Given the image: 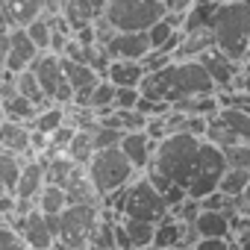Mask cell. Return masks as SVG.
Listing matches in <instances>:
<instances>
[{
	"mask_svg": "<svg viewBox=\"0 0 250 250\" xmlns=\"http://www.w3.org/2000/svg\"><path fill=\"white\" fill-rule=\"evenodd\" d=\"M145 74L147 71H145L142 59H112L106 68V80L115 88H139Z\"/></svg>",
	"mask_w": 250,
	"mask_h": 250,
	"instance_id": "4fadbf2b",
	"label": "cell"
},
{
	"mask_svg": "<svg viewBox=\"0 0 250 250\" xmlns=\"http://www.w3.org/2000/svg\"><path fill=\"white\" fill-rule=\"evenodd\" d=\"M88 130H91V139H94V150L118 147L121 139H124V130L109 127V124H103V121H94V127H88Z\"/></svg>",
	"mask_w": 250,
	"mask_h": 250,
	"instance_id": "836d02e7",
	"label": "cell"
},
{
	"mask_svg": "<svg viewBox=\"0 0 250 250\" xmlns=\"http://www.w3.org/2000/svg\"><path fill=\"white\" fill-rule=\"evenodd\" d=\"M74 136H77V127H71V124L65 121L59 130H53V133H50V150H47V153H65V150L71 147Z\"/></svg>",
	"mask_w": 250,
	"mask_h": 250,
	"instance_id": "e575fe53",
	"label": "cell"
},
{
	"mask_svg": "<svg viewBox=\"0 0 250 250\" xmlns=\"http://www.w3.org/2000/svg\"><path fill=\"white\" fill-rule=\"evenodd\" d=\"M65 124V106H59V103H53V106H47V109H42L39 112V118L33 121V130H39V133H44V136H50L53 130H59Z\"/></svg>",
	"mask_w": 250,
	"mask_h": 250,
	"instance_id": "d6a6232c",
	"label": "cell"
},
{
	"mask_svg": "<svg viewBox=\"0 0 250 250\" xmlns=\"http://www.w3.org/2000/svg\"><path fill=\"white\" fill-rule=\"evenodd\" d=\"M88 109H94V115H103V112H109V109H115V85L103 77L97 85H94V91H91V97H88V103H85Z\"/></svg>",
	"mask_w": 250,
	"mask_h": 250,
	"instance_id": "1f68e13d",
	"label": "cell"
},
{
	"mask_svg": "<svg viewBox=\"0 0 250 250\" xmlns=\"http://www.w3.org/2000/svg\"><path fill=\"white\" fill-rule=\"evenodd\" d=\"M227 194H221V191H212V194H206L203 200H200V209H212V212H224L227 209Z\"/></svg>",
	"mask_w": 250,
	"mask_h": 250,
	"instance_id": "ee69618b",
	"label": "cell"
},
{
	"mask_svg": "<svg viewBox=\"0 0 250 250\" xmlns=\"http://www.w3.org/2000/svg\"><path fill=\"white\" fill-rule=\"evenodd\" d=\"M241 3H244V6H247V9H250V0H241Z\"/></svg>",
	"mask_w": 250,
	"mask_h": 250,
	"instance_id": "681fc988",
	"label": "cell"
},
{
	"mask_svg": "<svg viewBox=\"0 0 250 250\" xmlns=\"http://www.w3.org/2000/svg\"><path fill=\"white\" fill-rule=\"evenodd\" d=\"M165 12V0H109L103 18L118 33H147Z\"/></svg>",
	"mask_w": 250,
	"mask_h": 250,
	"instance_id": "277c9868",
	"label": "cell"
},
{
	"mask_svg": "<svg viewBox=\"0 0 250 250\" xmlns=\"http://www.w3.org/2000/svg\"><path fill=\"white\" fill-rule=\"evenodd\" d=\"M212 36H215V47L221 53H227L232 62H244L247 59V44H250V9L241 0H224L215 9L212 24H209Z\"/></svg>",
	"mask_w": 250,
	"mask_h": 250,
	"instance_id": "7a4b0ae2",
	"label": "cell"
},
{
	"mask_svg": "<svg viewBox=\"0 0 250 250\" xmlns=\"http://www.w3.org/2000/svg\"><path fill=\"white\" fill-rule=\"evenodd\" d=\"M194 227H197L200 238H229V218H227V212L200 209Z\"/></svg>",
	"mask_w": 250,
	"mask_h": 250,
	"instance_id": "d6986e66",
	"label": "cell"
},
{
	"mask_svg": "<svg viewBox=\"0 0 250 250\" xmlns=\"http://www.w3.org/2000/svg\"><path fill=\"white\" fill-rule=\"evenodd\" d=\"M247 59H250V44H247Z\"/></svg>",
	"mask_w": 250,
	"mask_h": 250,
	"instance_id": "f907efd6",
	"label": "cell"
},
{
	"mask_svg": "<svg viewBox=\"0 0 250 250\" xmlns=\"http://www.w3.org/2000/svg\"><path fill=\"white\" fill-rule=\"evenodd\" d=\"M215 47V36L209 27L203 30H191V33H183V42L180 47L174 50V62H183V59H200L206 50Z\"/></svg>",
	"mask_w": 250,
	"mask_h": 250,
	"instance_id": "e0dca14e",
	"label": "cell"
},
{
	"mask_svg": "<svg viewBox=\"0 0 250 250\" xmlns=\"http://www.w3.org/2000/svg\"><path fill=\"white\" fill-rule=\"evenodd\" d=\"M174 33H177V30H174V27H171L165 18H162V21H156V24L147 30V39H150V50H162V47L171 42V36H174Z\"/></svg>",
	"mask_w": 250,
	"mask_h": 250,
	"instance_id": "d590c367",
	"label": "cell"
},
{
	"mask_svg": "<svg viewBox=\"0 0 250 250\" xmlns=\"http://www.w3.org/2000/svg\"><path fill=\"white\" fill-rule=\"evenodd\" d=\"M218 118L235 133L238 142H250V112H244V109H221Z\"/></svg>",
	"mask_w": 250,
	"mask_h": 250,
	"instance_id": "4dcf8cb0",
	"label": "cell"
},
{
	"mask_svg": "<svg viewBox=\"0 0 250 250\" xmlns=\"http://www.w3.org/2000/svg\"><path fill=\"white\" fill-rule=\"evenodd\" d=\"M103 47L109 59H145V53L150 50V39L147 33H115Z\"/></svg>",
	"mask_w": 250,
	"mask_h": 250,
	"instance_id": "8fae6325",
	"label": "cell"
},
{
	"mask_svg": "<svg viewBox=\"0 0 250 250\" xmlns=\"http://www.w3.org/2000/svg\"><path fill=\"white\" fill-rule=\"evenodd\" d=\"M65 197H68V206H77V203H85V206H100V194L94 188V183L88 180V171L80 165L74 171V177L65 183Z\"/></svg>",
	"mask_w": 250,
	"mask_h": 250,
	"instance_id": "9a60e30c",
	"label": "cell"
},
{
	"mask_svg": "<svg viewBox=\"0 0 250 250\" xmlns=\"http://www.w3.org/2000/svg\"><path fill=\"white\" fill-rule=\"evenodd\" d=\"M235 250H250V235H247V238H241V241L235 244Z\"/></svg>",
	"mask_w": 250,
	"mask_h": 250,
	"instance_id": "7dc6e473",
	"label": "cell"
},
{
	"mask_svg": "<svg viewBox=\"0 0 250 250\" xmlns=\"http://www.w3.org/2000/svg\"><path fill=\"white\" fill-rule=\"evenodd\" d=\"M88 180L94 183L100 197H109L112 191L124 188L139 171L133 168V162L121 153V147H106V150H94L91 162L85 165Z\"/></svg>",
	"mask_w": 250,
	"mask_h": 250,
	"instance_id": "5b68a950",
	"label": "cell"
},
{
	"mask_svg": "<svg viewBox=\"0 0 250 250\" xmlns=\"http://www.w3.org/2000/svg\"><path fill=\"white\" fill-rule=\"evenodd\" d=\"M3 106V112H6V118L9 121H18V124H27V127H33V121L39 118V106L33 103V100H27L24 94H15V97H9L6 103H0Z\"/></svg>",
	"mask_w": 250,
	"mask_h": 250,
	"instance_id": "603a6c76",
	"label": "cell"
},
{
	"mask_svg": "<svg viewBox=\"0 0 250 250\" xmlns=\"http://www.w3.org/2000/svg\"><path fill=\"white\" fill-rule=\"evenodd\" d=\"M247 183H250V171H244V168H227L224 177H221V183H218V191L227 194V197H241L244 188H247Z\"/></svg>",
	"mask_w": 250,
	"mask_h": 250,
	"instance_id": "f546056e",
	"label": "cell"
},
{
	"mask_svg": "<svg viewBox=\"0 0 250 250\" xmlns=\"http://www.w3.org/2000/svg\"><path fill=\"white\" fill-rule=\"evenodd\" d=\"M194 250H235L232 238H200Z\"/></svg>",
	"mask_w": 250,
	"mask_h": 250,
	"instance_id": "7bdbcfd3",
	"label": "cell"
},
{
	"mask_svg": "<svg viewBox=\"0 0 250 250\" xmlns=\"http://www.w3.org/2000/svg\"><path fill=\"white\" fill-rule=\"evenodd\" d=\"M191 250H194V247H191Z\"/></svg>",
	"mask_w": 250,
	"mask_h": 250,
	"instance_id": "816d5d0a",
	"label": "cell"
},
{
	"mask_svg": "<svg viewBox=\"0 0 250 250\" xmlns=\"http://www.w3.org/2000/svg\"><path fill=\"white\" fill-rule=\"evenodd\" d=\"M197 241H200L197 227L188 224V221H180V241H177V250H191V247H197Z\"/></svg>",
	"mask_w": 250,
	"mask_h": 250,
	"instance_id": "ab89813d",
	"label": "cell"
},
{
	"mask_svg": "<svg viewBox=\"0 0 250 250\" xmlns=\"http://www.w3.org/2000/svg\"><path fill=\"white\" fill-rule=\"evenodd\" d=\"M177 241H180V221L168 212L162 221H156L153 247H156V250H177Z\"/></svg>",
	"mask_w": 250,
	"mask_h": 250,
	"instance_id": "484cf974",
	"label": "cell"
},
{
	"mask_svg": "<svg viewBox=\"0 0 250 250\" xmlns=\"http://www.w3.org/2000/svg\"><path fill=\"white\" fill-rule=\"evenodd\" d=\"M186 197H188V188H186V186H180V183H174V186H171V188L162 194V200H165L168 212H171V209H177V206H180Z\"/></svg>",
	"mask_w": 250,
	"mask_h": 250,
	"instance_id": "b9f144b4",
	"label": "cell"
},
{
	"mask_svg": "<svg viewBox=\"0 0 250 250\" xmlns=\"http://www.w3.org/2000/svg\"><path fill=\"white\" fill-rule=\"evenodd\" d=\"M30 71L36 74V80H39V85H42V91H44V97L50 103H59V106H71L74 103V88L65 80L62 56H56L50 50L47 53H39L36 62L30 65Z\"/></svg>",
	"mask_w": 250,
	"mask_h": 250,
	"instance_id": "52a82bcc",
	"label": "cell"
},
{
	"mask_svg": "<svg viewBox=\"0 0 250 250\" xmlns=\"http://www.w3.org/2000/svg\"><path fill=\"white\" fill-rule=\"evenodd\" d=\"M9 27H27L33 18H39L44 12V0H0Z\"/></svg>",
	"mask_w": 250,
	"mask_h": 250,
	"instance_id": "ac0fdd59",
	"label": "cell"
},
{
	"mask_svg": "<svg viewBox=\"0 0 250 250\" xmlns=\"http://www.w3.org/2000/svg\"><path fill=\"white\" fill-rule=\"evenodd\" d=\"M0 150H9L18 156H33L30 153V127L18 121H0Z\"/></svg>",
	"mask_w": 250,
	"mask_h": 250,
	"instance_id": "2e32d148",
	"label": "cell"
},
{
	"mask_svg": "<svg viewBox=\"0 0 250 250\" xmlns=\"http://www.w3.org/2000/svg\"><path fill=\"white\" fill-rule=\"evenodd\" d=\"M42 188H44V159H42V156H39V159L33 156V159H27L24 168H21V177H18V186H15V197H21V200H36Z\"/></svg>",
	"mask_w": 250,
	"mask_h": 250,
	"instance_id": "5bb4252c",
	"label": "cell"
},
{
	"mask_svg": "<svg viewBox=\"0 0 250 250\" xmlns=\"http://www.w3.org/2000/svg\"><path fill=\"white\" fill-rule=\"evenodd\" d=\"M0 121H6V112H3V106H0Z\"/></svg>",
	"mask_w": 250,
	"mask_h": 250,
	"instance_id": "c3c4849f",
	"label": "cell"
},
{
	"mask_svg": "<svg viewBox=\"0 0 250 250\" xmlns=\"http://www.w3.org/2000/svg\"><path fill=\"white\" fill-rule=\"evenodd\" d=\"M62 18L68 21L71 30H83V27H91L97 21V15H94V9H91L88 0H65Z\"/></svg>",
	"mask_w": 250,
	"mask_h": 250,
	"instance_id": "44dd1931",
	"label": "cell"
},
{
	"mask_svg": "<svg viewBox=\"0 0 250 250\" xmlns=\"http://www.w3.org/2000/svg\"><path fill=\"white\" fill-rule=\"evenodd\" d=\"M27 159H33V156H18L9 150H0V186L6 191L15 194V186H18V177H21V168Z\"/></svg>",
	"mask_w": 250,
	"mask_h": 250,
	"instance_id": "7402d4cb",
	"label": "cell"
},
{
	"mask_svg": "<svg viewBox=\"0 0 250 250\" xmlns=\"http://www.w3.org/2000/svg\"><path fill=\"white\" fill-rule=\"evenodd\" d=\"M65 156H71L77 165H88L91 162V156H94V139H91V130H77V136H74V142H71V147L65 150Z\"/></svg>",
	"mask_w": 250,
	"mask_h": 250,
	"instance_id": "f1b7e54d",
	"label": "cell"
},
{
	"mask_svg": "<svg viewBox=\"0 0 250 250\" xmlns=\"http://www.w3.org/2000/svg\"><path fill=\"white\" fill-rule=\"evenodd\" d=\"M0 250H30V244L24 241V235L18 229L0 221Z\"/></svg>",
	"mask_w": 250,
	"mask_h": 250,
	"instance_id": "8d00e7d4",
	"label": "cell"
},
{
	"mask_svg": "<svg viewBox=\"0 0 250 250\" xmlns=\"http://www.w3.org/2000/svg\"><path fill=\"white\" fill-rule=\"evenodd\" d=\"M171 62H174V56H171V53H165V50H147V53H145V59H142V65H145V71H147V74H159V71H165Z\"/></svg>",
	"mask_w": 250,
	"mask_h": 250,
	"instance_id": "74e56055",
	"label": "cell"
},
{
	"mask_svg": "<svg viewBox=\"0 0 250 250\" xmlns=\"http://www.w3.org/2000/svg\"><path fill=\"white\" fill-rule=\"evenodd\" d=\"M62 71H65L68 85L74 88V103L85 106V103H88V97H91V91H94V85H97L103 77H100L91 65L77 62V59H68V56H62Z\"/></svg>",
	"mask_w": 250,
	"mask_h": 250,
	"instance_id": "30bf717a",
	"label": "cell"
},
{
	"mask_svg": "<svg viewBox=\"0 0 250 250\" xmlns=\"http://www.w3.org/2000/svg\"><path fill=\"white\" fill-rule=\"evenodd\" d=\"M206 71H209V77L215 80V85H218V91H227V88H238V74H241V62H232L227 53H221L218 47H212V50H206L200 59H197Z\"/></svg>",
	"mask_w": 250,
	"mask_h": 250,
	"instance_id": "9c48e42d",
	"label": "cell"
},
{
	"mask_svg": "<svg viewBox=\"0 0 250 250\" xmlns=\"http://www.w3.org/2000/svg\"><path fill=\"white\" fill-rule=\"evenodd\" d=\"M24 30H27V36L33 39V44H36V47H39L42 53H47V50H50V33H53V15H44V12H42V15H39V18H33V21H30V24L24 27Z\"/></svg>",
	"mask_w": 250,
	"mask_h": 250,
	"instance_id": "83f0119b",
	"label": "cell"
},
{
	"mask_svg": "<svg viewBox=\"0 0 250 250\" xmlns=\"http://www.w3.org/2000/svg\"><path fill=\"white\" fill-rule=\"evenodd\" d=\"M121 153L127 156L130 162H133V168L142 174V171H147V165L153 162V153H156V142L142 130V133H124V139H121Z\"/></svg>",
	"mask_w": 250,
	"mask_h": 250,
	"instance_id": "7c38bea8",
	"label": "cell"
},
{
	"mask_svg": "<svg viewBox=\"0 0 250 250\" xmlns=\"http://www.w3.org/2000/svg\"><path fill=\"white\" fill-rule=\"evenodd\" d=\"M124 229H127L130 241H133V250H145V247H153V232H156V224L153 221H139V218H121Z\"/></svg>",
	"mask_w": 250,
	"mask_h": 250,
	"instance_id": "cb8c5ba5",
	"label": "cell"
},
{
	"mask_svg": "<svg viewBox=\"0 0 250 250\" xmlns=\"http://www.w3.org/2000/svg\"><path fill=\"white\" fill-rule=\"evenodd\" d=\"M159 85H162V97L168 103H180L186 97H197V94H218L215 80L209 77V71L197 62V59H183V62H171L165 71L156 74Z\"/></svg>",
	"mask_w": 250,
	"mask_h": 250,
	"instance_id": "3957f363",
	"label": "cell"
},
{
	"mask_svg": "<svg viewBox=\"0 0 250 250\" xmlns=\"http://www.w3.org/2000/svg\"><path fill=\"white\" fill-rule=\"evenodd\" d=\"M88 3H91V9H94V15L100 18V15L106 12V3H109V0H88Z\"/></svg>",
	"mask_w": 250,
	"mask_h": 250,
	"instance_id": "bcb514c9",
	"label": "cell"
},
{
	"mask_svg": "<svg viewBox=\"0 0 250 250\" xmlns=\"http://www.w3.org/2000/svg\"><path fill=\"white\" fill-rule=\"evenodd\" d=\"M171 215H174L177 221H188V224H194V221H197V215H200V200L186 197L177 209H171Z\"/></svg>",
	"mask_w": 250,
	"mask_h": 250,
	"instance_id": "f35d334b",
	"label": "cell"
},
{
	"mask_svg": "<svg viewBox=\"0 0 250 250\" xmlns=\"http://www.w3.org/2000/svg\"><path fill=\"white\" fill-rule=\"evenodd\" d=\"M238 88L241 91H250V59L241 62V74H238Z\"/></svg>",
	"mask_w": 250,
	"mask_h": 250,
	"instance_id": "f6af8a7d",
	"label": "cell"
},
{
	"mask_svg": "<svg viewBox=\"0 0 250 250\" xmlns=\"http://www.w3.org/2000/svg\"><path fill=\"white\" fill-rule=\"evenodd\" d=\"M39 53H42V50L33 44V39L27 36V30H24V27H12L9 36H6L3 68H6L9 74H21V71H27V68L36 62Z\"/></svg>",
	"mask_w": 250,
	"mask_h": 250,
	"instance_id": "ba28073f",
	"label": "cell"
},
{
	"mask_svg": "<svg viewBox=\"0 0 250 250\" xmlns=\"http://www.w3.org/2000/svg\"><path fill=\"white\" fill-rule=\"evenodd\" d=\"M142 91L139 88H115V109H136Z\"/></svg>",
	"mask_w": 250,
	"mask_h": 250,
	"instance_id": "60d3db41",
	"label": "cell"
},
{
	"mask_svg": "<svg viewBox=\"0 0 250 250\" xmlns=\"http://www.w3.org/2000/svg\"><path fill=\"white\" fill-rule=\"evenodd\" d=\"M15 88H18V94H24L27 100H33L39 109H47V106H53L47 97H44V91H42V85H39V80H36V74L27 68V71H21V74H15Z\"/></svg>",
	"mask_w": 250,
	"mask_h": 250,
	"instance_id": "4316f807",
	"label": "cell"
},
{
	"mask_svg": "<svg viewBox=\"0 0 250 250\" xmlns=\"http://www.w3.org/2000/svg\"><path fill=\"white\" fill-rule=\"evenodd\" d=\"M171 106L180 109V112H186V115H200V118H206V121L218 118V112H221L218 94H197V97H186V100L171 103Z\"/></svg>",
	"mask_w": 250,
	"mask_h": 250,
	"instance_id": "ffe728a7",
	"label": "cell"
},
{
	"mask_svg": "<svg viewBox=\"0 0 250 250\" xmlns=\"http://www.w3.org/2000/svg\"><path fill=\"white\" fill-rule=\"evenodd\" d=\"M36 206H39V212H44V215H62L65 206H68L65 188H62V186H50V183H44V188H42L39 197H36Z\"/></svg>",
	"mask_w": 250,
	"mask_h": 250,
	"instance_id": "d4e9b609",
	"label": "cell"
},
{
	"mask_svg": "<svg viewBox=\"0 0 250 250\" xmlns=\"http://www.w3.org/2000/svg\"><path fill=\"white\" fill-rule=\"evenodd\" d=\"M97 221H100V206H85V203L65 206V212L59 215V238L56 241H62L71 250H85Z\"/></svg>",
	"mask_w": 250,
	"mask_h": 250,
	"instance_id": "8992f818",
	"label": "cell"
},
{
	"mask_svg": "<svg viewBox=\"0 0 250 250\" xmlns=\"http://www.w3.org/2000/svg\"><path fill=\"white\" fill-rule=\"evenodd\" d=\"M200 145H203V139H197L191 133H171V136H165L156 145V153H153L150 165L156 171H162L168 180H174V183L188 188V183L197 174Z\"/></svg>",
	"mask_w": 250,
	"mask_h": 250,
	"instance_id": "6da1fadb",
	"label": "cell"
}]
</instances>
